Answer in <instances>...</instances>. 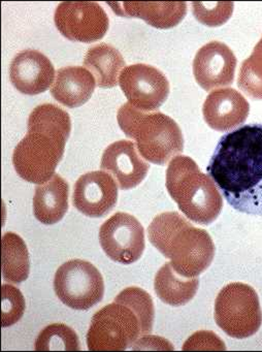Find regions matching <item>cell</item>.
Masks as SVG:
<instances>
[{
  "mask_svg": "<svg viewBox=\"0 0 262 352\" xmlns=\"http://www.w3.org/2000/svg\"><path fill=\"white\" fill-rule=\"evenodd\" d=\"M166 189L179 211L195 223L208 226L222 211V197L214 181L188 156H175L169 162Z\"/></svg>",
  "mask_w": 262,
  "mask_h": 352,
  "instance_id": "5b68a950",
  "label": "cell"
},
{
  "mask_svg": "<svg viewBox=\"0 0 262 352\" xmlns=\"http://www.w3.org/2000/svg\"><path fill=\"white\" fill-rule=\"evenodd\" d=\"M118 201L116 181L105 170H94L83 175L74 184V208L90 218L107 215Z\"/></svg>",
  "mask_w": 262,
  "mask_h": 352,
  "instance_id": "7c38bea8",
  "label": "cell"
},
{
  "mask_svg": "<svg viewBox=\"0 0 262 352\" xmlns=\"http://www.w3.org/2000/svg\"><path fill=\"white\" fill-rule=\"evenodd\" d=\"M99 243L109 259L131 265L144 253V226L134 216L118 212L100 226Z\"/></svg>",
  "mask_w": 262,
  "mask_h": 352,
  "instance_id": "9c48e42d",
  "label": "cell"
},
{
  "mask_svg": "<svg viewBox=\"0 0 262 352\" xmlns=\"http://www.w3.org/2000/svg\"><path fill=\"white\" fill-rule=\"evenodd\" d=\"M237 85L249 98L262 100V38L241 63Z\"/></svg>",
  "mask_w": 262,
  "mask_h": 352,
  "instance_id": "603a6c76",
  "label": "cell"
},
{
  "mask_svg": "<svg viewBox=\"0 0 262 352\" xmlns=\"http://www.w3.org/2000/svg\"><path fill=\"white\" fill-rule=\"evenodd\" d=\"M235 67L237 58L231 49L217 41L204 45L194 57V78L206 91L231 85L234 81Z\"/></svg>",
  "mask_w": 262,
  "mask_h": 352,
  "instance_id": "4fadbf2b",
  "label": "cell"
},
{
  "mask_svg": "<svg viewBox=\"0 0 262 352\" xmlns=\"http://www.w3.org/2000/svg\"><path fill=\"white\" fill-rule=\"evenodd\" d=\"M69 185L60 175L35 187L33 214L41 223L53 226L65 216L68 210Z\"/></svg>",
  "mask_w": 262,
  "mask_h": 352,
  "instance_id": "d6986e66",
  "label": "cell"
},
{
  "mask_svg": "<svg viewBox=\"0 0 262 352\" xmlns=\"http://www.w3.org/2000/svg\"><path fill=\"white\" fill-rule=\"evenodd\" d=\"M27 129V135L14 148L12 164L23 180L43 184L53 178L63 157L72 121L59 107L43 104L33 109Z\"/></svg>",
  "mask_w": 262,
  "mask_h": 352,
  "instance_id": "7a4b0ae2",
  "label": "cell"
},
{
  "mask_svg": "<svg viewBox=\"0 0 262 352\" xmlns=\"http://www.w3.org/2000/svg\"><path fill=\"white\" fill-rule=\"evenodd\" d=\"M10 79L14 87L26 96H37L47 91L55 79L51 60L36 50H24L12 59Z\"/></svg>",
  "mask_w": 262,
  "mask_h": 352,
  "instance_id": "5bb4252c",
  "label": "cell"
},
{
  "mask_svg": "<svg viewBox=\"0 0 262 352\" xmlns=\"http://www.w3.org/2000/svg\"><path fill=\"white\" fill-rule=\"evenodd\" d=\"M184 350L192 349H225L222 340L212 331H197L186 341Z\"/></svg>",
  "mask_w": 262,
  "mask_h": 352,
  "instance_id": "4316f807",
  "label": "cell"
},
{
  "mask_svg": "<svg viewBox=\"0 0 262 352\" xmlns=\"http://www.w3.org/2000/svg\"><path fill=\"white\" fill-rule=\"evenodd\" d=\"M117 120L126 137L136 142L140 155L152 164L164 166L183 152L181 129L167 115L142 112L127 102L118 111Z\"/></svg>",
  "mask_w": 262,
  "mask_h": 352,
  "instance_id": "8992f818",
  "label": "cell"
},
{
  "mask_svg": "<svg viewBox=\"0 0 262 352\" xmlns=\"http://www.w3.org/2000/svg\"><path fill=\"white\" fill-rule=\"evenodd\" d=\"M214 317L217 325L229 337L245 339L255 335L262 324L257 292L239 282L224 286L215 300Z\"/></svg>",
  "mask_w": 262,
  "mask_h": 352,
  "instance_id": "52a82bcc",
  "label": "cell"
},
{
  "mask_svg": "<svg viewBox=\"0 0 262 352\" xmlns=\"http://www.w3.org/2000/svg\"><path fill=\"white\" fill-rule=\"evenodd\" d=\"M56 296L74 310H89L102 300L105 282L95 265L82 259L66 261L54 277Z\"/></svg>",
  "mask_w": 262,
  "mask_h": 352,
  "instance_id": "ba28073f",
  "label": "cell"
},
{
  "mask_svg": "<svg viewBox=\"0 0 262 352\" xmlns=\"http://www.w3.org/2000/svg\"><path fill=\"white\" fill-rule=\"evenodd\" d=\"M25 311V300L22 292L10 284L1 286V325L8 327L22 318Z\"/></svg>",
  "mask_w": 262,
  "mask_h": 352,
  "instance_id": "d4e9b609",
  "label": "cell"
},
{
  "mask_svg": "<svg viewBox=\"0 0 262 352\" xmlns=\"http://www.w3.org/2000/svg\"><path fill=\"white\" fill-rule=\"evenodd\" d=\"M155 311L152 298L140 287L122 290L115 302L93 315L87 333L89 350H126L138 338L152 331Z\"/></svg>",
  "mask_w": 262,
  "mask_h": 352,
  "instance_id": "3957f363",
  "label": "cell"
},
{
  "mask_svg": "<svg viewBox=\"0 0 262 352\" xmlns=\"http://www.w3.org/2000/svg\"><path fill=\"white\" fill-rule=\"evenodd\" d=\"M35 350H80L78 337L63 323L47 325L35 340Z\"/></svg>",
  "mask_w": 262,
  "mask_h": 352,
  "instance_id": "cb8c5ba5",
  "label": "cell"
},
{
  "mask_svg": "<svg viewBox=\"0 0 262 352\" xmlns=\"http://www.w3.org/2000/svg\"><path fill=\"white\" fill-rule=\"evenodd\" d=\"M249 102L232 88L215 90L202 106L206 124L217 131H228L243 124L249 116Z\"/></svg>",
  "mask_w": 262,
  "mask_h": 352,
  "instance_id": "2e32d148",
  "label": "cell"
},
{
  "mask_svg": "<svg viewBox=\"0 0 262 352\" xmlns=\"http://www.w3.org/2000/svg\"><path fill=\"white\" fill-rule=\"evenodd\" d=\"M206 172L235 211L262 217V124L223 135Z\"/></svg>",
  "mask_w": 262,
  "mask_h": 352,
  "instance_id": "6da1fadb",
  "label": "cell"
},
{
  "mask_svg": "<svg viewBox=\"0 0 262 352\" xmlns=\"http://www.w3.org/2000/svg\"><path fill=\"white\" fill-rule=\"evenodd\" d=\"M151 244L166 258L179 275L198 277L215 256V245L206 230L194 228L177 212L159 214L148 228Z\"/></svg>",
  "mask_w": 262,
  "mask_h": 352,
  "instance_id": "277c9868",
  "label": "cell"
},
{
  "mask_svg": "<svg viewBox=\"0 0 262 352\" xmlns=\"http://www.w3.org/2000/svg\"><path fill=\"white\" fill-rule=\"evenodd\" d=\"M100 168L116 179L120 189L128 190L144 181L150 166L138 155L134 143L121 140L105 150Z\"/></svg>",
  "mask_w": 262,
  "mask_h": 352,
  "instance_id": "9a60e30c",
  "label": "cell"
},
{
  "mask_svg": "<svg viewBox=\"0 0 262 352\" xmlns=\"http://www.w3.org/2000/svg\"><path fill=\"white\" fill-rule=\"evenodd\" d=\"M83 63L100 88L117 86L120 72L125 69V60L121 53L107 44L96 45L89 49Z\"/></svg>",
  "mask_w": 262,
  "mask_h": 352,
  "instance_id": "44dd1931",
  "label": "cell"
},
{
  "mask_svg": "<svg viewBox=\"0 0 262 352\" xmlns=\"http://www.w3.org/2000/svg\"><path fill=\"white\" fill-rule=\"evenodd\" d=\"M198 286L199 280L197 277L186 278L179 275L171 263H165L155 276V292L169 306L179 307L188 304L195 296Z\"/></svg>",
  "mask_w": 262,
  "mask_h": 352,
  "instance_id": "ffe728a7",
  "label": "cell"
},
{
  "mask_svg": "<svg viewBox=\"0 0 262 352\" xmlns=\"http://www.w3.org/2000/svg\"><path fill=\"white\" fill-rule=\"evenodd\" d=\"M1 270L3 279L19 284L30 272L29 252L23 239L14 232H6L1 239Z\"/></svg>",
  "mask_w": 262,
  "mask_h": 352,
  "instance_id": "7402d4cb",
  "label": "cell"
},
{
  "mask_svg": "<svg viewBox=\"0 0 262 352\" xmlns=\"http://www.w3.org/2000/svg\"><path fill=\"white\" fill-rule=\"evenodd\" d=\"M192 11L200 23L218 28L232 15L233 3H192Z\"/></svg>",
  "mask_w": 262,
  "mask_h": 352,
  "instance_id": "484cf974",
  "label": "cell"
},
{
  "mask_svg": "<svg viewBox=\"0 0 262 352\" xmlns=\"http://www.w3.org/2000/svg\"><path fill=\"white\" fill-rule=\"evenodd\" d=\"M60 34L72 42L89 43L101 40L107 32L109 20L96 3H61L54 14Z\"/></svg>",
  "mask_w": 262,
  "mask_h": 352,
  "instance_id": "30bf717a",
  "label": "cell"
},
{
  "mask_svg": "<svg viewBox=\"0 0 262 352\" xmlns=\"http://www.w3.org/2000/svg\"><path fill=\"white\" fill-rule=\"evenodd\" d=\"M96 87L92 74L80 67H66L58 69L51 94L58 102L67 108H78L86 104Z\"/></svg>",
  "mask_w": 262,
  "mask_h": 352,
  "instance_id": "ac0fdd59",
  "label": "cell"
},
{
  "mask_svg": "<svg viewBox=\"0 0 262 352\" xmlns=\"http://www.w3.org/2000/svg\"><path fill=\"white\" fill-rule=\"evenodd\" d=\"M119 84L128 104L142 112L158 110L171 91L166 77L156 67L144 63L125 67L120 74Z\"/></svg>",
  "mask_w": 262,
  "mask_h": 352,
  "instance_id": "8fae6325",
  "label": "cell"
},
{
  "mask_svg": "<svg viewBox=\"0 0 262 352\" xmlns=\"http://www.w3.org/2000/svg\"><path fill=\"white\" fill-rule=\"evenodd\" d=\"M117 15L138 18L157 30H171L181 23L187 14V3L183 1L142 3L124 1L109 3Z\"/></svg>",
  "mask_w": 262,
  "mask_h": 352,
  "instance_id": "e0dca14e",
  "label": "cell"
}]
</instances>
